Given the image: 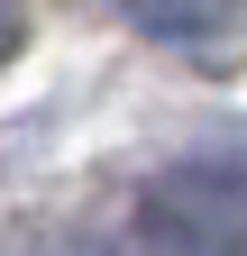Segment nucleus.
I'll list each match as a JSON object with an SVG mask.
<instances>
[{
	"instance_id": "obj_1",
	"label": "nucleus",
	"mask_w": 247,
	"mask_h": 256,
	"mask_svg": "<svg viewBox=\"0 0 247 256\" xmlns=\"http://www.w3.org/2000/svg\"><path fill=\"white\" fill-rule=\"evenodd\" d=\"M138 256H247V156H183L138 192Z\"/></svg>"
},
{
	"instance_id": "obj_2",
	"label": "nucleus",
	"mask_w": 247,
	"mask_h": 256,
	"mask_svg": "<svg viewBox=\"0 0 247 256\" xmlns=\"http://www.w3.org/2000/svg\"><path fill=\"white\" fill-rule=\"evenodd\" d=\"M18 55V0H0V64Z\"/></svg>"
}]
</instances>
